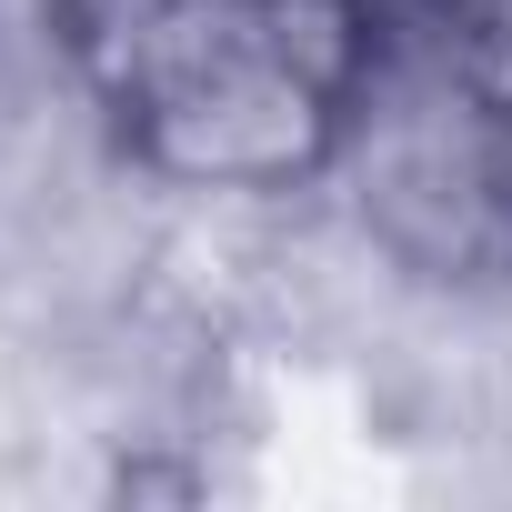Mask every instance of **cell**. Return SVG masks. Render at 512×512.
<instances>
[{
	"mask_svg": "<svg viewBox=\"0 0 512 512\" xmlns=\"http://www.w3.org/2000/svg\"><path fill=\"white\" fill-rule=\"evenodd\" d=\"M382 0H61L111 161L201 211L322 191Z\"/></svg>",
	"mask_w": 512,
	"mask_h": 512,
	"instance_id": "6da1fadb",
	"label": "cell"
},
{
	"mask_svg": "<svg viewBox=\"0 0 512 512\" xmlns=\"http://www.w3.org/2000/svg\"><path fill=\"white\" fill-rule=\"evenodd\" d=\"M322 201L412 302L512 292V11L382 0Z\"/></svg>",
	"mask_w": 512,
	"mask_h": 512,
	"instance_id": "7a4b0ae2",
	"label": "cell"
}]
</instances>
